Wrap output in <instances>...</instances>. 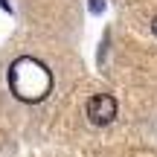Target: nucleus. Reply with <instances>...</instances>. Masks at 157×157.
<instances>
[{
    "instance_id": "nucleus-1",
    "label": "nucleus",
    "mask_w": 157,
    "mask_h": 157,
    "mask_svg": "<svg viewBox=\"0 0 157 157\" xmlns=\"http://www.w3.org/2000/svg\"><path fill=\"white\" fill-rule=\"evenodd\" d=\"M9 87L21 102H44L52 90V73L44 61L21 56L9 64Z\"/></svg>"
},
{
    "instance_id": "nucleus-2",
    "label": "nucleus",
    "mask_w": 157,
    "mask_h": 157,
    "mask_svg": "<svg viewBox=\"0 0 157 157\" xmlns=\"http://www.w3.org/2000/svg\"><path fill=\"white\" fill-rule=\"evenodd\" d=\"M117 117V99L111 93H96L87 99V119L93 125H108Z\"/></svg>"
},
{
    "instance_id": "nucleus-3",
    "label": "nucleus",
    "mask_w": 157,
    "mask_h": 157,
    "mask_svg": "<svg viewBox=\"0 0 157 157\" xmlns=\"http://www.w3.org/2000/svg\"><path fill=\"white\" fill-rule=\"evenodd\" d=\"M102 6H105V3H99V0H90V9H93V12H99Z\"/></svg>"
},
{
    "instance_id": "nucleus-4",
    "label": "nucleus",
    "mask_w": 157,
    "mask_h": 157,
    "mask_svg": "<svg viewBox=\"0 0 157 157\" xmlns=\"http://www.w3.org/2000/svg\"><path fill=\"white\" fill-rule=\"evenodd\" d=\"M151 32L157 35V15H154V21H151Z\"/></svg>"
}]
</instances>
